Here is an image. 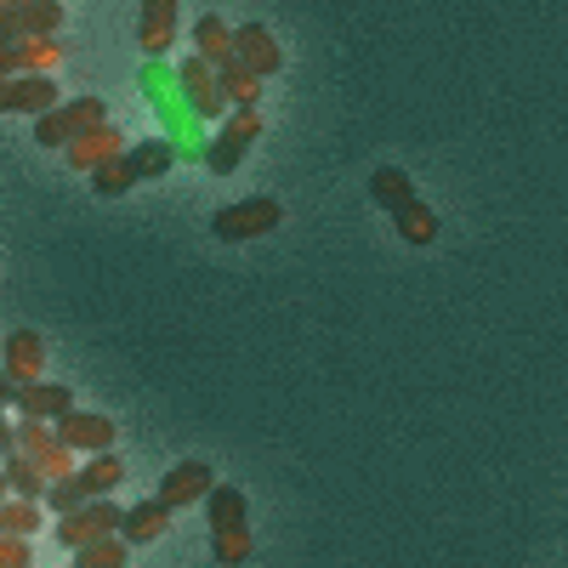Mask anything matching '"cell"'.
<instances>
[{
	"label": "cell",
	"mask_w": 568,
	"mask_h": 568,
	"mask_svg": "<svg viewBox=\"0 0 568 568\" xmlns=\"http://www.w3.org/2000/svg\"><path fill=\"white\" fill-rule=\"evenodd\" d=\"M131 165H136V176H165L176 165V149L165 136H149V142H136V149H131Z\"/></svg>",
	"instance_id": "cell-26"
},
{
	"label": "cell",
	"mask_w": 568,
	"mask_h": 568,
	"mask_svg": "<svg viewBox=\"0 0 568 568\" xmlns=\"http://www.w3.org/2000/svg\"><path fill=\"white\" fill-rule=\"evenodd\" d=\"M393 227H398L404 245H433V240H438V216H433V205H420V200L398 205V211H393Z\"/></svg>",
	"instance_id": "cell-20"
},
{
	"label": "cell",
	"mask_w": 568,
	"mask_h": 568,
	"mask_svg": "<svg viewBox=\"0 0 568 568\" xmlns=\"http://www.w3.org/2000/svg\"><path fill=\"white\" fill-rule=\"evenodd\" d=\"M45 500H29V495H7L0 500V529L7 535H34L40 524H45V511H40Z\"/></svg>",
	"instance_id": "cell-24"
},
{
	"label": "cell",
	"mask_w": 568,
	"mask_h": 568,
	"mask_svg": "<svg viewBox=\"0 0 568 568\" xmlns=\"http://www.w3.org/2000/svg\"><path fill=\"white\" fill-rule=\"evenodd\" d=\"M125 551H131V540L114 529V535H98V540H85L80 551H74V562L80 568H125Z\"/></svg>",
	"instance_id": "cell-23"
},
{
	"label": "cell",
	"mask_w": 568,
	"mask_h": 568,
	"mask_svg": "<svg viewBox=\"0 0 568 568\" xmlns=\"http://www.w3.org/2000/svg\"><path fill=\"white\" fill-rule=\"evenodd\" d=\"M211 557L227 562V568H233V562H251V524H245V529H216V535H211Z\"/></svg>",
	"instance_id": "cell-27"
},
{
	"label": "cell",
	"mask_w": 568,
	"mask_h": 568,
	"mask_svg": "<svg viewBox=\"0 0 568 568\" xmlns=\"http://www.w3.org/2000/svg\"><path fill=\"white\" fill-rule=\"evenodd\" d=\"M216 80H222V98H227L233 109L262 98V74H256L251 63H227V69H216Z\"/></svg>",
	"instance_id": "cell-25"
},
{
	"label": "cell",
	"mask_w": 568,
	"mask_h": 568,
	"mask_svg": "<svg viewBox=\"0 0 568 568\" xmlns=\"http://www.w3.org/2000/svg\"><path fill=\"white\" fill-rule=\"evenodd\" d=\"M120 506H114V495H85L74 511H63L58 517V540H63V551H80L85 540H98V535H114L120 529Z\"/></svg>",
	"instance_id": "cell-3"
},
{
	"label": "cell",
	"mask_w": 568,
	"mask_h": 568,
	"mask_svg": "<svg viewBox=\"0 0 568 568\" xmlns=\"http://www.w3.org/2000/svg\"><path fill=\"white\" fill-rule=\"evenodd\" d=\"M74 478L85 484V495H114V489L125 484V460H120L114 449H98V455L74 471Z\"/></svg>",
	"instance_id": "cell-18"
},
{
	"label": "cell",
	"mask_w": 568,
	"mask_h": 568,
	"mask_svg": "<svg viewBox=\"0 0 568 568\" xmlns=\"http://www.w3.org/2000/svg\"><path fill=\"white\" fill-rule=\"evenodd\" d=\"M176 80H182V98L194 103V114H227V98H222L216 63H205V58H187V63L176 69Z\"/></svg>",
	"instance_id": "cell-9"
},
{
	"label": "cell",
	"mask_w": 568,
	"mask_h": 568,
	"mask_svg": "<svg viewBox=\"0 0 568 568\" xmlns=\"http://www.w3.org/2000/svg\"><path fill=\"white\" fill-rule=\"evenodd\" d=\"M98 120H109L103 98H69L58 109L34 114V142L40 149H69V136H80L85 125H98Z\"/></svg>",
	"instance_id": "cell-1"
},
{
	"label": "cell",
	"mask_w": 568,
	"mask_h": 568,
	"mask_svg": "<svg viewBox=\"0 0 568 568\" xmlns=\"http://www.w3.org/2000/svg\"><path fill=\"white\" fill-rule=\"evenodd\" d=\"M194 45H200V58H205V63H216V69L240 63V52H233V29H227L222 18H211V12L194 23Z\"/></svg>",
	"instance_id": "cell-17"
},
{
	"label": "cell",
	"mask_w": 568,
	"mask_h": 568,
	"mask_svg": "<svg viewBox=\"0 0 568 568\" xmlns=\"http://www.w3.org/2000/svg\"><path fill=\"white\" fill-rule=\"evenodd\" d=\"M12 449H18V426H12L7 415H0V460H7Z\"/></svg>",
	"instance_id": "cell-32"
},
{
	"label": "cell",
	"mask_w": 568,
	"mask_h": 568,
	"mask_svg": "<svg viewBox=\"0 0 568 568\" xmlns=\"http://www.w3.org/2000/svg\"><path fill=\"white\" fill-rule=\"evenodd\" d=\"M23 7H0V40H23Z\"/></svg>",
	"instance_id": "cell-31"
},
{
	"label": "cell",
	"mask_w": 568,
	"mask_h": 568,
	"mask_svg": "<svg viewBox=\"0 0 568 568\" xmlns=\"http://www.w3.org/2000/svg\"><path fill=\"white\" fill-rule=\"evenodd\" d=\"M0 114H7V80H0Z\"/></svg>",
	"instance_id": "cell-34"
},
{
	"label": "cell",
	"mask_w": 568,
	"mask_h": 568,
	"mask_svg": "<svg viewBox=\"0 0 568 568\" xmlns=\"http://www.w3.org/2000/svg\"><path fill=\"white\" fill-rule=\"evenodd\" d=\"M125 149V136H120V125H109V120H98V125H85L80 136H69V149H63V160H69V171H98L109 154H120Z\"/></svg>",
	"instance_id": "cell-7"
},
{
	"label": "cell",
	"mask_w": 568,
	"mask_h": 568,
	"mask_svg": "<svg viewBox=\"0 0 568 568\" xmlns=\"http://www.w3.org/2000/svg\"><path fill=\"white\" fill-rule=\"evenodd\" d=\"M63 23V0H23V29L29 34H58Z\"/></svg>",
	"instance_id": "cell-28"
},
{
	"label": "cell",
	"mask_w": 568,
	"mask_h": 568,
	"mask_svg": "<svg viewBox=\"0 0 568 568\" xmlns=\"http://www.w3.org/2000/svg\"><path fill=\"white\" fill-rule=\"evenodd\" d=\"M0 7H23V0H0Z\"/></svg>",
	"instance_id": "cell-35"
},
{
	"label": "cell",
	"mask_w": 568,
	"mask_h": 568,
	"mask_svg": "<svg viewBox=\"0 0 568 568\" xmlns=\"http://www.w3.org/2000/svg\"><path fill=\"white\" fill-rule=\"evenodd\" d=\"M18 444H23V455H34V466L45 471V478H69V471H74V449L58 438V426H52V420L23 415V426H18Z\"/></svg>",
	"instance_id": "cell-5"
},
{
	"label": "cell",
	"mask_w": 568,
	"mask_h": 568,
	"mask_svg": "<svg viewBox=\"0 0 568 568\" xmlns=\"http://www.w3.org/2000/svg\"><path fill=\"white\" fill-rule=\"evenodd\" d=\"M85 176H91V187H98L103 200H120V194H125L131 182H142V176H136V165H131V149L109 154V160H103L98 171H85Z\"/></svg>",
	"instance_id": "cell-21"
},
{
	"label": "cell",
	"mask_w": 568,
	"mask_h": 568,
	"mask_svg": "<svg viewBox=\"0 0 568 568\" xmlns=\"http://www.w3.org/2000/svg\"><path fill=\"white\" fill-rule=\"evenodd\" d=\"M262 136V114H256V103H240V114H227V125H222V136L205 149V165L216 171V176H233L240 171V160H245V149Z\"/></svg>",
	"instance_id": "cell-4"
},
{
	"label": "cell",
	"mask_w": 568,
	"mask_h": 568,
	"mask_svg": "<svg viewBox=\"0 0 568 568\" xmlns=\"http://www.w3.org/2000/svg\"><path fill=\"white\" fill-rule=\"evenodd\" d=\"M0 364H7V375H12L18 387H23V382H40L45 347H40L34 329H12V336H7V358H0Z\"/></svg>",
	"instance_id": "cell-13"
},
{
	"label": "cell",
	"mask_w": 568,
	"mask_h": 568,
	"mask_svg": "<svg viewBox=\"0 0 568 568\" xmlns=\"http://www.w3.org/2000/svg\"><path fill=\"white\" fill-rule=\"evenodd\" d=\"M171 529V506L154 495V500H142V506H131L125 517H120V535L131 540V546H149V540H160Z\"/></svg>",
	"instance_id": "cell-12"
},
{
	"label": "cell",
	"mask_w": 568,
	"mask_h": 568,
	"mask_svg": "<svg viewBox=\"0 0 568 568\" xmlns=\"http://www.w3.org/2000/svg\"><path fill=\"white\" fill-rule=\"evenodd\" d=\"M369 200H375V205H387V216H393L398 205H409V200H415V182H409L398 165H382V171L369 176Z\"/></svg>",
	"instance_id": "cell-22"
},
{
	"label": "cell",
	"mask_w": 568,
	"mask_h": 568,
	"mask_svg": "<svg viewBox=\"0 0 568 568\" xmlns=\"http://www.w3.org/2000/svg\"><path fill=\"white\" fill-rule=\"evenodd\" d=\"M80 500H85V484L74 478V471H69V478H52V489H45V506H52L58 517H63V511H74Z\"/></svg>",
	"instance_id": "cell-29"
},
{
	"label": "cell",
	"mask_w": 568,
	"mask_h": 568,
	"mask_svg": "<svg viewBox=\"0 0 568 568\" xmlns=\"http://www.w3.org/2000/svg\"><path fill=\"white\" fill-rule=\"evenodd\" d=\"M0 404H18V382L7 375V364H0Z\"/></svg>",
	"instance_id": "cell-33"
},
{
	"label": "cell",
	"mask_w": 568,
	"mask_h": 568,
	"mask_svg": "<svg viewBox=\"0 0 568 568\" xmlns=\"http://www.w3.org/2000/svg\"><path fill=\"white\" fill-rule=\"evenodd\" d=\"M18 409H23V415H40V420H58L63 409H74V387L23 382V387H18Z\"/></svg>",
	"instance_id": "cell-15"
},
{
	"label": "cell",
	"mask_w": 568,
	"mask_h": 568,
	"mask_svg": "<svg viewBox=\"0 0 568 568\" xmlns=\"http://www.w3.org/2000/svg\"><path fill=\"white\" fill-rule=\"evenodd\" d=\"M171 34H176V0H142V29H136L142 52L160 58L171 45Z\"/></svg>",
	"instance_id": "cell-14"
},
{
	"label": "cell",
	"mask_w": 568,
	"mask_h": 568,
	"mask_svg": "<svg viewBox=\"0 0 568 568\" xmlns=\"http://www.w3.org/2000/svg\"><path fill=\"white\" fill-rule=\"evenodd\" d=\"M233 52H240V63H251L262 80L284 69V52H278V40L267 34V23H240L233 29Z\"/></svg>",
	"instance_id": "cell-10"
},
{
	"label": "cell",
	"mask_w": 568,
	"mask_h": 568,
	"mask_svg": "<svg viewBox=\"0 0 568 568\" xmlns=\"http://www.w3.org/2000/svg\"><path fill=\"white\" fill-rule=\"evenodd\" d=\"M0 568H29V535L0 529Z\"/></svg>",
	"instance_id": "cell-30"
},
{
	"label": "cell",
	"mask_w": 568,
	"mask_h": 568,
	"mask_svg": "<svg viewBox=\"0 0 568 568\" xmlns=\"http://www.w3.org/2000/svg\"><path fill=\"white\" fill-rule=\"evenodd\" d=\"M216 489V471L205 466V460H176L165 478H160V500L176 511V506H194V500H205Z\"/></svg>",
	"instance_id": "cell-8"
},
{
	"label": "cell",
	"mask_w": 568,
	"mask_h": 568,
	"mask_svg": "<svg viewBox=\"0 0 568 568\" xmlns=\"http://www.w3.org/2000/svg\"><path fill=\"white\" fill-rule=\"evenodd\" d=\"M7 466V484H12V495H29V500H45V489H52V478H45V471L34 466V455H23V444L0 460Z\"/></svg>",
	"instance_id": "cell-19"
},
{
	"label": "cell",
	"mask_w": 568,
	"mask_h": 568,
	"mask_svg": "<svg viewBox=\"0 0 568 568\" xmlns=\"http://www.w3.org/2000/svg\"><path fill=\"white\" fill-rule=\"evenodd\" d=\"M45 109H58L52 74H12L7 80V114H45Z\"/></svg>",
	"instance_id": "cell-11"
},
{
	"label": "cell",
	"mask_w": 568,
	"mask_h": 568,
	"mask_svg": "<svg viewBox=\"0 0 568 568\" xmlns=\"http://www.w3.org/2000/svg\"><path fill=\"white\" fill-rule=\"evenodd\" d=\"M205 524H211V535H216V529H245V524H251V500H245L240 489L216 484V489L205 495Z\"/></svg>",
	"instance_id": "cell-16"
},
{
	"label": "cell",
	"mask_w": 568,
	"mask_h": 568,
	"mask_svg": "<svg viewBox=\"0 0 568 568\" xmlns=\"http://www.w3.org/2000/svg\"><path fill=\"white\" fill-rule=\"evenodd\" d=\"M52 426H58V438H63L74 455L114 449V420H109V415H98V409H63Z\"/></svg>",
	"instance_id": "cell-6"
},
{
	"label": "cell",
	"mask_w": 568,
	"mask_h": 568,
	"mask_svg": "<svg viewBox=\"0 0 568 568\" xmlns=\"http://www.w3.org/2000/svg\"><path fill=\"white\" fill-rule=\"evenodd\" d=\"M278 227V200H267V194H256V200H233V205H222L216 216H211V233L222 245H240V240H262V233H273Z\"/></svg>",
	"instance_id": "cell-2"
}]
</instances>
